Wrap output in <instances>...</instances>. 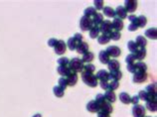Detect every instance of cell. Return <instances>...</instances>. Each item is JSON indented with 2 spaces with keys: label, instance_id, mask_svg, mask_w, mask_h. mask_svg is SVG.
Segmentation results:
<instances>
[{
  "label": "cell",
  "instance_id": "cell-44",
  "mask_svg": "<svg viewBox=\"0 0 157 117\" xmlns=\"http://www.w3.org/2000/svg\"><path fill=\"white\" fill-rule=\"evenodd\" d=\"M125 62L127 63V65L134 64V62H135V56H134V54H130V55H128V56H126Z\"/></svg>",
  "mask_w": 157,
  "mask_h": 117
},
{
  "label": "cell",
  "instance_id": "cell-21",
  "mask_svg": "<svg viewBox=\"0 0 157 117\" xmlns=\"http://www.w3.org/2000/svg\"><path fill=\"white\" fill-rule=\"evenodd\" d=\"M145 36L148 39H151V40H156L157 38V30L155 27L153 28H149L145 31Z\"/></svg>",
  "mask_w": 157,
  "mask_h": 117
},
{
  "label": "cell",
  "instance_id": "cell-27",
  "mask_svg": "<svg viewBox=\"0 0 157 117\" xmlns=\"http://www.w3.org/2000/svg\"><path fill=\"white\" fill-rule=\"evenodd\" d=\"M135 44L137 45L138 48H145L146 44H147V41H146V39L143 37V36H138V37H136Z\"/></svg>",
  "mask_w": 157,
  "mask_h": 117
},
{
  "label": "cell",
  "instance_id": "cell-25",
  "mask_svg": "<svg viewBox=\"0 0 157 117\" xmlns=\"http://www.w3.org/2000/svg\"><path fill=\"white\" fill-rule=\"evenodd\" d=\"M103 14L108 18H116V13H114V9H112L111 7L106 6L103 8Z\"/></svg>",
  "mask_w": 157,
  "mask_h": 117
},
{
  "label": "cell",
  "instance_id": "cell-45",
  "mask_svg": "<svg viewBox=\"0 0 157 117\" xmlns=\"http://www.w3.org/2000/svg\"><path fill=\"white\" fill-rule=\"evenodd\" d=\"M103 0H95V9L96 10H103Z\"/></svg>",
  "mask_w": 157,
  "mask_h": 117
},
{
  "label": "cell",
  "instance_id": "cell-5",
  "mask_svg": "<svg viewBox=\"0 0 157 117\" xmlns=\"http://www.w3.org/2000/svg\"><path fill=\"white\" fill-rule=\"evenodd\" d=\"M55 49V53L57 55H64L66 53L67 51V44L64 42L63 40H58V42H57L56 46L54 47Z\"/></svg>",
  "mask_w": 157,
  "mask_h": 117
},
{
  "label": "cell",
  "instance_id": "cell-9",
  "mask_svg": "<svg viewBox=\"0 0 157 117\" xmlns=\"http://www.w3.org/2000/svg\"><path fill=\"white\" fill-rule=\"evenodd\" d=\"M124 9L126 12L133 13L137 8V1L136 0H126L124 2Z\"/></svg>",
  "mask_w": 157,
  "mask_h": 117
},
{
  "label": "cell",
  "instance_id": "cell-47",
  "mask_svg": "<svg viewBox=\"0 0 157 117\" xmlns=\"http://www.w3.org/2000/svg\"><path fill=\"white\" fill-rule=\"evenodd\" d=\"M127 71L131 74H135L136 72V67H135V64H131V65H127Z\"/></svg>",
  "mask_w": 157,
  "mask_h": 117
},
{
  "label": "cell",
  "instance_id": "cell-29",
  "mask_svg": "<svg viewBox=\"0 0 157 117\" xmlns=\"http://www.w3.org/2000/svg\"><path fill=\"white\" fill-rule=\"evenodd\" d=\"M146 108L151 112H156L157 102L156 101H146Z\"/></svg>",
  "mask_w": 157,
  "mask_h": 117
},
{
  "label": "cell",
  "instance_id": "cell-38",
  "mask_svg": "<svg viewBox=\"0 0 157 117\" xmlns=\"http://www.w3.org/2000/svg\"><path fill=\"white\" fill-rule=\"evenodd\" d=\"M145 91L147 93H153V94H156V84L153 82V84H148L145 88Z\"/></svg>",
  "mask_w": 157,
  "mask_h": 117
},
{
  "label": "cell",
  "instance_id": "cell-7",
  "mask_svg": "<svg viewBox=\"0 0 157 117\" xmlns=\"http://www.w3.org/2000/svg\"><path fill=\"white\" fill-rule=\"evenodd\" d=\"M148 75L146 74V72H136L133 75V82L136 84H142L147 80Z\"/></svg>",
  "mask_w": 157,
  "mask_h": 117
},
{
  "label": "cell",
  "instance_id": "cell-48",
  "mask_svg": "<svg viewBox=\"0 0 157 117\" xmlns=\"http://www.w3.org/2000/svg\"><path fill=\"white\" fill-rule=\"evenodd\" d=\"M103 100H106V99H104L103 94H101V93H98V94L96 96V102L98 103V104H99L101 102H103Z\"/></svg>",
  "mask_w": 157,
  "mask_h": 117
},
{
  "label": "cell",
  "instance_id": "cell-11",
  "mask_svg": "<svg viewBox=\"0 0 157 117\" xmlns=\"http://www.w3.org/2000/svg\"><path fill=\"white\" fill-rule=\"evenodd\" d=\"M96 79L101 82H108L111 79V77H109V72L106 69H101V71L98 72V74H96Z\"/></svg>",
  "mask_w": 157,
  "mask_h": 117
},
{
  "label": "cell",
  "instance_id": "cell-52",
  "mask_svg": "<svg viewBox=\"0 0 157 117\" xmlns=\"http://www.w3.org/2000/svg\"><path fill=\"white\" fill-rule=\"evenodd\" d=\"M139 100H140L139 97H138L137 95H134V96H132L131 99H130V103H132L133 105H136V104H138Z\"/></svg>",
  "mask_w": 157,
  "mask_h": 117
},
{
  "label": "cell",
  "instance_id": "cell-57",
  "mask_svg": "<svg viewBox=\"0 0 157 117\" xmlns=\"http://www.w3.org/2000/svg\"><path fill=\"white\" fill-rule=\"evenodd\" d=\"M33 117H42V115L40 113H38V114H36V115H34Z\"/></svg>",
  "mask_w": 157,
  "mask_h": 117
},
{
  "label": "cell",
  "instance_id": "cell-58",
  "mask_svg": "<svg viewBox=\"0 0 157 117\" xmlns=\"http://www.w3.org/2000/svg\"><path fill=\"white\" fill-rule=\"evenodd\" d=\"M144 117H150V116H144Z\"/></svg>",
  "mask_w": 157,
  "mask_h": 117
},
{
  "label": "cell",
  "instance_id": "cell-41",
  "mask_svg": "<svg viewBox=\"0 0 157 117\" xmlns=\"http://www.w3.org/2000/svg\"><path fill=\"white\" fill-rule=\"evenodd\" d=\"M119 87V82H117V80H111V82H109V90H112V91H114L116 89H117Z\"/></svg>",
  "mask_w": 157,
  "mask_h": 117
},
{
  "label": "cell",
  "instance_id": "cell-17",
  "mask_svg": "<svg viewBox=\"0 0 157 117\" xmlns=\"http://www.w3.org/2000/svg\"><path fill=\"white\" fill-rule=\"evenodd\" d=\"M103 96H104V99L111 103H113L114 101L116 100V93H114V91H112V90H109V89L106 90Z\"/></svg>",
  "mask_w": 157,
  "mask_h": 117
},
{
  "label": "cell",
  "instance_id": "cell-19",
  "mask_svg": "<svg viewBox=\"0 0 157 117\" xmlns=\"http://www.w3.org/2000/svg\"><path fill=\"white\" fill-rule=\"evenodd\" d=\"M76 51L78 52V54H86L88 52V45L85 42H81L78 44L77 48H76Z\"/></svg>",
  "mask_w": 157,
  "mask_h": 117
},
{
  "label": "cell",
  "instance_id": "cell-20",
  "mask_svg": "<svg viewBox=\"0 0 157 117\" xmlns=\"http://www.w3.org/2000/svg\"><path fill=\"white\" fill-rule=\"evenodd\" d=\"M98 58H99V62H101V64L103 65H108V63L109 61H111V59H109V56L108 55L106 51H101L98 54Z\"/></svg>",
  "mask_w": 157,
  "mask_h": 117
},
{
  "label": "cell",
  "instance_id": "cell-28",
  "mask_svg": "<svg viewBox=\"0 0 157 117\" xmlns=\"http://www.w3.org/2000/svg\"><path fill=\"white\" fill-rule=\"evenodd\" d=\"M78 44V43L75 40L74 37H72V38H70L69 40H68V42H67V47L70 49L71 51H74V50H76V48H77Z\"/></svg>",
  "mask_w": 157,
  "mask_h": 117
},
{
  "label": "cell",
  "instance_id": "cell-46",
  "mask_svg": "<svg viewBox=\"0 0 157 117\" xmlns=\"http://www.w3.org/2000/svg\"><path fill=\"white\" fill-rule=\"evenodd\" d=\"M137 96L139 97V99L146 101V99H147V92H146L145 90H141V91H139V93H138Z\"/></svg>",
  "mask_w": 157,
  "mask_h": 117
},
{
  "label": "cell",
  "instance_id": "cell-42",
  "mask_svg": "<svg viewBox=\"0 0 157 117\" xmlns=\"http://www.w3.org/2000/svg\"><path fill=\"white\" fill-rule=\"evenodd\" d=\"M83 71L88 72H93H93L96 71V67L91 64H87V65H85V67H83Z\"/></svg>",
  "mask_w": 157,
  "mask_h": 117
},
{
  "label": "cell",
  "instance_id": "cell-40",
  "mask_svg": "<svg viewBox=\"0 0 157 117\" xmlns=\"http://www.w3.org/2000/svg\"><path fill=\"white\" fill-rule=\"evenodd\" d=\"M69 63H70V60L66 58V57H63V58L58 60V64L60 67H68L69 66Z\"/></svg>",
  "mask_w": 157,
  "mask_h": 117
},
{
  "label": "cell",
  "instance_id": "cell-3",
  "mask_svg": "<svg viewBox=\"0 0 157 117\" xmlns=\"http://www.w3.org/2000/svg\"><path fill=\"white\" fill-rule=\"evenodd\" d=\"M99 32L103 33V35H109L112 32V24L109 20H103L98 26Z\"/></svg>",
  "mask_w": 157,
  "mask_h": 117
},
{
  "label": "cell",
  "instance_id": "cell-53",
  "mask_svg": "<svg viewBox=\"0 0 157 117\" xmlns=\"http://www.w3.org/2000/svg\"><path fill=\"white\" fill-rule=\"evenodd\" d=\"M57 42H58V40H57V39L52 38V39H50V40L48 41V45H49V47H52V48H54V47L56 46Z\"/></svg>",
  "mask_w": 157,
  "mask_h": 117
},
{
  "label": "cell",
  "instance_id": "cell-35",
  "mask_svg": "<svg viewBox=\"0 0 157 117\" xmlns=\"http://www.w3.org/2000/svg\"><path fill=\"white\" fill-rule=\"evenodd\" d=\"M146 24H147V18H146L145 16L141 15V16L137 17V26H138V28H139V27H144Z\"/></svg>",
  "mask_w": 157,
  "mask_h": 117
},
{
  "label": "cell",
  "instance_id": "cell-8",
  "mask_svg": "<svg viewBox=\"0 0 157 117\" xmlns=\"http://www.w3.org/2000/svg\"><path fill=\"white\" fill-rule=\"evenodd\" d=\"M146 108L143 105L136 104L132 107V114L134 117H144Z\"/></svg>",
  "mask_w": 157,
  "mask_h": 117
},
{
  "label": "cell",
  "instance_id": "cell-26",
  "mask_svg": "<svg viewBox=\"0 0 157 117\" xmlns=\"http://www.w3.org/2000/svg\"><path fill=\"white\" fill-rule=\"evenodd\" d=\"M119 99L122 103H124V104H129L130 99H131V96L128 94L127 92H121L119 94Z\"/></svg>",
  "mask_w": 157,
  "mask_h": 117
},
{
  "label": "cell",
  "instance_id": "cell-4",
  "mask_svg": "<svg viewBox=\"0 0 157 117\" xmlns=\"http://www.w3.org/2000/svg\"><path fill=\"white\" fill-rule=\"evenodd\" d=\"M93 27V21H91V18L83 16L81 18V21H80V28L83 31H90L91 28Z\"/></svg>",
  "mask_w": 157,
  "mask_h": 117
},
{
  "label": "cell",
  "instance_id": "cell-54",
  "mask_svg": "<svg viewBox=\"0 0 157 117\" xmlns=\"http://www.w3.org/2000/svg\"><path fill=\"white\" fill-rule=\"evenodd\" d=\"M74 39L76 41H77L78 43H81V42H83V35H81L80 33H77V34H75V36H74Z\"/></svg>",
  "mask_w": 157,
  "mask_h": 117
},
{
  "label": "cell",
  "instance_id": "cell-1",
  "mask_svg": "<svg viewBox=\"0 0 157 117\" xmlns=\"http://www.w3.org/2000/svg\"><path fill=\"white\" fill-rule=\"evenodd\" d=\"M82 79L86 84L91 87H96L98 84V79H96V74H93V72H88L83 71Z\"/></svg>",
  "mask_w": 157,
  "mask_h": 117
},
{
  "label": "cell",
  "instance_id": "cell-39",
  "mask_svg": "<svg viewBox=\"0 0 157 117\" xmlns=\"http://www.w3.org/2000/svg\"><path fill=\"white\" fill-rule=\"evenodd\" d=\"M120 37H121V34H120V32H117V31H112V32L109 34L111 40H113V41H118Z\"/></svg>",
  "mask_w": 157,
  "mask_h": 117
},
{
  "label": "cell",
  "instance_id": "cell-30",
  "mask_svg": "<svg viewBox=\"0 0 157 117\" xmlns=\"http://www.w3.org/2000/svg\"><path fill=\"white\" fill-rule=\"evenodd\" d=\"M127 48H128V50H129L130 52H131V54H135L136 52L138 51V47L137 45L135 44L134 41H128V43H127Z\"/></svg>",
  "mask_w": 157,
  "mask_h": 117
},
{
  "label": "cell",
  "instance_id": "cell-34",
  "mask_svg": "<svg viewBox=\"0 0 157 117\" xmlns=\"http://www.w3.org/2000/svg\"><path fill=\"white\" fill-rule=\"evenodd\" d=\"M96 13V10L95 9V7H88V8L85 10V12H83V14H85L83 16L91 18Z\"/></svg>",
  "mask_w": 157,
  "mask_h": 117
},
{
  "label": "cell",
  "instance_id": "cell-49",
  "mask_svg": "<svg viewBox=\"0 0 157 117\" xmlns=\"http://www.w3.org/2000/svg\"><path fill=\"white\" fill-rule=\"evenodd\" d=\"M99 84H101V87L104 89L106 91V90H108L109 88V84L108 82H99Z\"/></svg>",
  "mask_w": 157,
  "mask_h": 117
},
{
  "label": "cell",
  "instance_id": "cell-36",
  "mask_svg": "<svg viewBox=\"0 0 157 117\" xmlns=\"http://www.w3.org/2000/svg\"><path fill=\"white\" fill-rule=\"evenodd\" d=\"M53 92L57 97H63V96H64V93H65V90L62 89V88L58 85V87H55L53 88Z\"/></svg>",
  "mask_w": 157,
  "mask_h": 117
},
{
  "label": "cell",
  "instance_id": "cell-10",
  "mask_svg": "<svg viewBox=\"0 0 157 117\" xmlns=\"http://www.w3.org/2000/svg\"><path fill=\"white\" fill-rule=\"evenodd\" d=\"M106 52L108 53L109 58H111V57H112V58H117V57H119L120 54H121V51H120V49L117 46H109L106 50Z\"/></svg>",
  "mask_w": 157,
  "mask_h": 117
},
{
  "label": "cell",
  "instance_id": "cell-32",
  "mask_svg": "<svg viewBox=\"0 0 157 117\" xmlns=\"http://www.w3.org/2000/svg\"><path fill=\"white\" fill-rule=\"evenodd\" d=\"M99 33L101 32H99L98 26H93V27L90 30V37L91 39H96L98 37Z\"/></svg>",
  "mask_w": 157,
  "mask_h": 117
},
{
  "label": "cell",
  "instance_id": "cell-23",
  "mask_svg": "<svg viewBox=\"0 0 157 117\" xmlns=\"http://www.w3.org/2000/svg\"><path fill=\"white\" fill-rule=\"evenodd\" d=\"M95 59V55H93L91 52L88 51V53L83 54V58H82V62L83 63H87V64H91V62L93 61Z\"/></svg>",
  "mask_w": 157,
  "mask_h": 117
},
{
  "label": "cell",
  "instance_id": "cell-50",
  "mask_svg": "<svg viewBox=\"0 0 157 117\" xmlns=\"http://www.w3.org/2000/svg\"><path fill=\"white\" fill-rule=\"evenodd\" d=\"M138 29V26L137 24H135V23H130L129 25H128V30L131 31V32H134V31H136Z\"/></svg>",
  "mask_w": 157,
  "mask_h": 117
},
{
  "label": "cell",
  "instance_id": "cell-31",
  "mask_svg": "<svg viewBox=\"0 0 157 117\" xmlns=\"http://www.w3.org/2000/svg\"><path fill=\"white\" fill-rule=\"evenodd\" d=\"M109 77H111V80H117V82H118V80L122 77V72L120 71L109 72Z\"/></svg>",
  "mask_w": 157,
  "mask_h": 117
},
{
  "label": "cell",
  "instance_id": "cell-16",
  "mask_svg": "<svg viewBox=\"0 0 157 117\" xmlns=\"http://www.w3.org/2000/svg\"><path fill=\"white\" fill-rule=\"evenodd\" d=\"M78 74H75V72H72L70 75H68V77H66V80H67V84L69 87H74V85L77 84L78 82Z\"/></svg>",
  "mask_w": 157,
  "mask_h": 117
},
{
  "label": "cell",
  "instance_id": "cell-2",
  "mask_svg": "<svg viewBox=\"0 0 157 117\" xmlns=\"http://www.w3.org/2000/svg\"><path fill=\"white\" fill-rule=\"evenodd\" d=\"M83 67H85V65L82 62V60L78 58H73L70 61L69 66H68L71 71L73 72H76V74L77 72H82L83 71Z\"/></svg>",
  "mask_w": 157,
  "mask_h": 117
},
{
  "label": "cell",
  "instance_id": "cell-24",
  "mask_svg": "<svg viewBox=\"0 0 157 117\" xmlns=\"http://www.w3.org/2000/svg\"><path fill=\"white\" fill-rule=\"evenodd\" d=\"M134 56H135V60H138L139 62H141L146 57V49L145 48H139L138 49V51L134 54Z\"/></svg>",
  "mask_w": 157,
  "mask_h": 117
},
{
  "label": "cell",
  "instance_id": "cell-37",
  "mask_svg": "<svg viewBox=\"0 0 157 117\" xmlns=\"http://www.w3.org/2000/svg\"><path fill=\"white\" fill-rule=\"evenodd\" d=\"M136 67V72H146L147 71V66L146 64L142 63V62H138L137 64H135Z\"/></svg>",
  "mask_w": 157,
  "mask_h": 117
},
{
  "label": "cell",
  "instance_id": "cell-18",
  "mask_svg": "<svg viewBox=\"0 0 157 117\" xmlns=\"http://www.w3.org/2000/svg\"><path fill=\"white\" fill-rule=\"evenodd\" d=\"M91 21H93V26H99L101 23L103 21V15L101 13L96 12L93 17H91Z\"/></svg>",
  "mask_w": 157,
  "mask_h": 117
},
{
  "label": "cell",
  "instance_id": "cell-56",
  "mask_svg": "<svg viewBox=\"0 0 157 117\" xmlns=\"http://www.w3.org/2000/svg\"><path fill=\"white\" fill-rule=\"evenodd\" d=\"M98 117H111V115L108 113H104V112H101V111H98Z\"/></svg>",
  "mask_w": 157,
  "mask_h": 117
},
{
  "label": "cell",
  "instance_id": "cell-15",
  "mask_svg": "<svg viewBox=\"0 0 157 117\" xmlns=\"http://www.w3.org/2000/svg\"><path fill=\"white\" fill-rule=\"evenodd\" d=\"M112 24V29H114V31H117V32H120L122 29H123V21L122 20L118 19V18H114L113 21L111 22Z\"/></svg>",
  "mask_w": 157,
  "mask_h": 117
},
{
  "label": "cell",
  "instance_id": "cell-33",
  "mask_svg": "<svg viewBox=\"0 0 157 117\" xmlns=\"http://www.w3.org/2000/svg\"><path fill=\"white\" fill-rule=\"evenodd\" d=\"M109 41H111V38H109V35H101L98 37V42L101 45H104V44H108Z\"/></svg>",
  "mask_w": 157,
  "mask_h": 117
},
{
  "label": "cell",
  "instance_id": "cell-6",
  "mask_svg": "<svg viewBox=\"0 0 157 117\" xmlns=\"http://www.w3.org/2000/svg\"><path fill=\"white\" fill-rule=\"evenodd\" d=\"M98 107H99V111H101V112L111 114V113H112V111H113V108H112L111 103L108 102V101H106V100H103V102L99 103Z\"/></svg>",
  "mask_w": 157,
  "mask_h": 117
},
{
  "label": "cell",
  "instance_id": "cell-51",
  "mask_svg": "<svg viewBox=\"0 0 157 117\" xmlns=\"http://www.w3.org/2000/svg\"><path fill=\"white\" fill-rule=\"evenodd\" d=\"M157 97L156 94H153V93H147V99L146 101H156Z\"/></svg>",
  "mask_w": 157,
  "mask_h": 117
},
{
  "label": "cell",
  "instance_id": "cell-22",
  "mask_svg": "<svg viewBox=\"0 0 157 117\" xmlns=\"http://www.w3.org/2000/svg\"><path fill=\"white\" fill-rule=\"evenodd\" d=\"M57 71H58V72L62 75L63 77H67L68 75H70V74L73 72L68 67H60V66H59L58 69H57ZM75 74H76V72H75Z\"/></svg>",
  "mask_w": 157,
  "mask_h": 117
},
{
  "label": "cell",
  "instance_id": "cell-14",
  "mask_svg": "<svg viewBox=\"0 0 157 117\" xmlns=\"http://www.w3.org/2000/svg\"><path fill=\"white\" fill-rule=\"evenodd\" d=\"M87 110L88 112L91 113H98L99 111V107L98 104L96 102V100H91L90 102L87 104Z\"/></svg>",
  "mask_w": 157,
  "mask_h": 117
},
{
  "label": "cell",
  "instance_id": "cell-12",
  "mask_svg": "<svg viewBox=\"0 0 157 117\" xmlns=\"http://www.w3.org/2000/svg\"><path fill=\"white\" fill-rule=\"evenodd\" d=\"M114 13H116V17L118 18L120 20L127 18V12H126V10L124 9L123 6H118L114 10Z\"/></svg>",
  "mask_w": 157,
  "mask_h": 117
},
{
  "label": "cell",
  "instance_id": "cell-43",
  "mask_svg": "<svg viewBox=\"0 0 157 117\" xmlns=\"http://www.w3.org/2000/svg\"><path fill=\"white\" fill-rule=\"evenodd\" d=\"M59 87L62 88V89H66L67 87H68V84H67V80H66V77H61V79H59Z\"/></svg>",
  "mask_w": 157,
  "mask_h": 117
},
{
  "label": "cell",
  "instance_id": "cell-55",
  "mask_svg": "<svg viewBox=\"0 0 157 117\" xmlns=\"http://www.w3.org/2000/svg\"><path fill=\"white\" fill-rule=\"evenodd\" d=\"M127 19L129 20L130 23H135V24H137V17L135 16V15H129V16L127 17Z\"/></svg>",
  "mask_w": 157,
  "mask_h": 117
},
{
  "label": "cell",
  "instance_id": "cell-13",
  "mask_svg": "<svg viewBox=\"0 0 157 117\" xmlns=\"http://www.w3.org/2000/svg\"><path fill=\"white\" fill-rule=\"evenodd\" d=\"M119 67H120V64L117 60H111L108 63V69L111 72L119 71Z\"/></svg>",
  "mask_w": 157,
  "mask_h": 117
}]
</instances>
